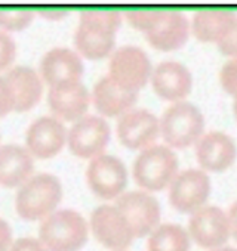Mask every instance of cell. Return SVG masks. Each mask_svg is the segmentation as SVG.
I'll return each instance as SVG.
<instances>
[{
	"mask_svg": "<svg viewBox=\"0 0 237 251\" xmlns=\"http://www.w3.org/2000/svg\"><path fill=\"white\" fill-rule=\"evenodd\" d=\"M122 24L117 9H82L74 34V45L88 59H102L114 48L116 33Z\"/></svg>",
	"mask_w": 237,
	"mask_h": 251,
	"instance_id": "1",
	"label": "cell"
},
{
	"mask_svg": "<svg viewBox=\"0 0 237 251\" xmlns=\"http://www.w3.org/2000/svg\"><path fill=\"white\" fill-rule=\"evenodd\" d=\"M62 200V186L57 176L39 173L23 183L17 192L15 208L24 220H43Z\"/></svg>",
	"mask_w": 237,
	"mask_h": 251,
	"instance_id": "2",
	"label": "cell"
},
{
	"mask_svg": "<svg viewBox=\"0 0 237 251\" xmlns=\"http://www.w3.org/2000/svg\"><path fill=\"white\" fill-rule=\"evenodd\" d=\"M39 239L48 251H79L88 241V223L74 210H58L42 220Z\"/></svg>",
	"mask_w": 237,
	"mask_h": 251,
	"instance_id": "3",
	"label": "cell"
},
{
	"mask_svg": "<svg viewBox=\"0 0 237 251\" xmlns=\"http://www.w3.org/2000/svg\"><path fill=\"white\" fill-rule=\"evenodd\" d=\"M160 135L169 147L184 150L196 144L203 135L205 117L187 100L172 103L160 117Z\"/></svg>",
	"mask_w": 237,
	"mask_h": 251,
	"instance_id": "4",
	"label": "cell"
},
{
	"mask_svg": "<svg viewBox=\"0 0 237 251\" xmlns=\"http://www.w3.org/2000/svg\"><path fill=\"white\" fill-rule=\"evenodd\" d=\"M178 173V158L171 147L151 145L134 163V179L146 191H162Z\"/></svg>",
	"mask_w": 237,
	"mask_h": 251,
	"instance_id": "5",
	"label": "cell"
},
{
	"mask_svg": "<svg viewBox=\"0 0 237 251\" xmlns=\"http://www.w3.org/2000/svg\"><path fill=\"white\" fill-rule=\"evenodd\" d=\"M151 62L138 46H122L110 58L108 75L126 90L138 92L151 78Z\"/></svg>",
	"mask_w": 237,
	"mask_h": 251,
	"instance_id": "6",
	"label": "cell"
},
{
	"mask_svg": "<svg viewBox=\"0 0 237 251\" xmlns=\"http://www.w3.org/2000/svg\"><path fill=\"white\" fill-rule=\"evenodd\" d=\"M86 180L95 195L104 200L120 197L128 185V170L120 158L101 154L90 160Z\"/></svg>",
	"mask_w": 237,
	"mask_h": 251,
	"instance_id": "7",
	"label": "cell"
},
{
	"mask_svg": "<svg viewBox=\"0 0 237 251\" xmlns=\"http://www.w3.org/2000/svg\"><path fill=\"white\" fill-rule=\"evenodd\" d=\"M128 220L134 238L150 235L160 220L159 201L147 191H131L117 197L116 204Z\"/></svg>",
	"mask_w": 237,
	"mask_h": 251,
	"instance_id": "8",
	"label": "cell"
},
{
	"mask_svg": "<svg viewBox=\"0 0 237 251\" xmlns=\"http://www.w3.org/2000/svg\"><path fill=\"white\" fill-rule=\"evenodd\" d=\"M90 229L99 244L113 251H126L134 241L131 226L116 205H99L90 214Z\"/></svg>",
	"mask_w": 237,
	"mask_h": 251,
	"instance_id": "9",
	"label": "cell"
},
{
	"mask_svg": "<svg viewBox=\"0 0 237 251\" xmlns=\"http://www.w3.org/2000/svg\"><path fill=\"white\" fill-rule=\"evenodd\" d=\"M110 141V126L99 115H83L68 130L67 142L70 151L80 158L101 155Z\"/></svg>",
	"mask_w": 237,
	"mask_h": 251,
	"instance_id": "10",
	"label": "cell"
},
{
	"mask_svg": "<svg viewBox=\"0 0 237 251\" xmlns=\"http://www.w3.org/2000/svg\"><path fill=\"white\" fill-rule=\"evenodd\" d=\"M209 194L210 179L202 169L182 170L169 185V201L181 213H194L202 208Z\"/></svg>",
	"mask_w": 237,
	"mask_h": 251,
	"instance_id": "11",
	"label": "cell"
},
{
	"mask_svg": "<svg viewBox=\"0 0 237 251\" xmlns=\"http://www.w3.org/2000/svg\"><path fill=\"white\" fill-rule=\"evenodd\" d=\"M120 142L131 150H146L154 145L160 135V121L148 109H129L118 117L116 126Z\"/></svg>",
	"mask_w": 237,
	"mask_h": 251,
	"instance_id": "12",
	"label": "cell"
},
{
	"mask_svg": "<svg viewBox=\"0 0 237 251\" xmlns=\"http://www.w3.org/2000/svg\"><path fill=\"white\" fill-rule=\"evenodd\" d=\"M188 235L203 248L222 247L230 235V223L225 211L216 205H203L191 213L188 220Z\"/></svg>",
	"mask_w": 237,
	"mask_h": 251,
	"instance_id": "13",
	"label": "cell"
},
{
	"mask_svg": "<svg viewBox=\"0 0 237 251\" xmlns=\"http://www.w3.org/2000/svg\"><path fill=\"white\" fill-rule=\"evenodd\" d=\"M67 135L65 126L59 118L45 115L30 124L26 135V145L33 157L51 158L62 150Z\"/></svg>",
	"mask_w": 237,
	"mask_h": 251,
	"instance_id": "14",
	"label": "cell"
},
{
	"mask_svg": "<svg viewBox=\"0 0 237 251\" xmlns=\"http://www.w3.org/2000/svg\"><path fill=\"white\" fill-rule=\"evenodd\" d=\"M190 23L188 18L177 9H162L153 27L146 31L148 43L159 50L179 49L188 39Z\"/></svg>",
	"mask_w": 237,
	"mask_h": 251,
	"instance_id": "15",
	"label": "cell"
},
{
	"mask_svg": "<svg viewBox=\"0 0 237 251\" xmlns=\"http://www.w3.org/2000/svg\"><path fill=\"white\" fill-rule=\"evenodd\" d=\"M237 157V147L231 136L224 132H209L196 142V158L202 169L209 172H224L233 166Z\"/></svg>",
	"mask_w": 237,
	"mask_h": 251,
	"instance_id": "16",
	"label": "cell"
},
{
	"mask_svg": "<svg viewBox=\"0 0 237 251\" xmlns=\"http://www.w3.org/2000/svg\"><path fill=\"white\" fill-rule=\"evenodd\" d=\"M90 95L82 81H68L49 87L48 103L55 115L67 121H77L85 115Z\"/></svg>",
	"mask_w": 237,
	"mask_h": 251,
	"instance_id": "17",
	"label": "cell"
},
{
	"mask_svg": "<svg viewBox=\"0 0 237 251\" xmlns=\"http://www.w3.org/2000/svg\"><path fill=\"white\" fill-rule=\"evenodd\" d=\"M85 67L80 55L68 48H54L48 50L40 61L42 78L49 84L80 81Z\"/></svg>",
	"mask_w": 237,
	"mask_h": 251,
	"instance_id": "18",
	"label": "cell"
},
{
	"mask_svg": "<svg viewBox=\"0 0 237 251\" xmlns=\"http://www.w3.org/2000/svg\"><path fill=\"white\" fill-rule=\"evenodd\" d=\"M151 86L165 100H181L193 86L190 70L178 61H163L151 73Z\"/></svg>",
	"mask_w": 237,
	"mask_h": 251,
	"instance_id": "19",
	"label": "cell"
},
{
	"mask_svg": "<svg viewBox=\"0 0 237 251\" xmlns=\"http://www.w3.org/2000/svg\"><path fill=\"white\" fill-rule=\"evenodd\" d=\"M34 170L30 151L17 144L0 145V185L17 188L26 183Z\"/></svg>",
	"mask_w": 237,
	"mask_h": 251,
	"instance_id": "20",
	"label": "cell"
},
{
	"mask_svg": "<svg viewBox=\"0 0 237 251\" xmlns=\"http://www.w3.org/2000/svg\"><path fill=\"white\" fill-rule=\"evenodd\" d=\"M138 99V92H131L118 86L110 75H104L96 81L92 90L95 108L107 117L122 115L132 109Z\"/></svg>",
	"mask_w": 237,
	"mask_h": 251,
	"instance_id": "21",
	"label": "cell"
},
{
	"mask_svg": "<svg viewBox=\"0 0 237 251\" xmlns=\"http://www.w3.org/2000/svg\"><path fill=\"white\" fill-rule=\"evenodd\" d=\"M5 80L8 81L15 100V109L18 112L31 109L40 99L43 92V83L42 77L27 65H17L12 67L6 75Z\"/></svg>",
	"mask_w": 237,
	"mask_h": 251,
	"instance_id": "22",
	"label": "cell"
},
{
	"mask_svg": "<svg viewBox=\"0 0 237 251\" xmlns=\"http://www.w3.org/2000/svg\"><path fill=\"white\" fill-rule=\"evenodd\" d=\"M237 21V14L225 8H203L199 9L191 23L193 34L200 42L218 43Z\"/></svg>",
	"mask_w": 237,
	"mask_h": 251,
	"instance_id": "23",
	"label": "cell"
},
{
	"mask_svg": "<svg viewBox=\"0 0 237 251\" xmlns=\"http://www.w3.org/2000/svg\"><path fill=\"white\" fill-rule=\"evenodd\" d=\"M147 248L148 251H190V235L179 225H159L150 233Z\"/></svg>",
	"mask_w": 237,
	"mask_h": 251,
	"instance_id": "24",
	"label": "cell"
},
{
	"mask_svg": "<svg viewBox=\"0 0 237 251\" xmlns=\"http://www.w3.org/2000/svg\"><path fill=\"white\" fill-rule=\"evenodd\" d=\"M34 18L31 8H0V27L6 31L26 28Z\"/></svg>",
	"mask_w": 237,
	"mask_h": 251,
	"instance_id": "25",
	"label": "cell"
},
{
	"mask_svg": "<svg viewBox=\"0 0 237 251\" xmlns=\"http://www.w3.org/2000/svg\"><path fill=\"white\" fill-rule=\"evenodd\" d=\"M160 11L162 9H153V8H148V9H128V11H125V17L128 18V21L137 30H141V31L146 33L153 27V24L156 23V20L160 15Z\"/></svg>",
	"mask_w": 237,
	"mask_h": 251,
	"instance_id": "26",
	"label": "cell"
},
{
	"mask_svg": "<svg viewBox=\"0 0 237 251\" xmlns=\"http://www.w3.org/2000/svg\"><path fill=\"white\" fill-rule=\"evenodd\" d=\"M219 81L224 90L233 96L237 95V58L227 61L219 71Z\"/></svg>",
	"mask_w": 237,
	"mask_h": 251,
	"instance_id": "27",
	"label": "cell"
},
{
	"mask_svg": "<svg viewBox=\"0 0 237 251\" xmlns=\"http://www.w3.org/2000/svg\"><path fill=\"white\" fill-rule=\"evenodd\" d=\"M17 56V45L14 39L0 30V70L8 68Z\"/></svg>",
	"mask_w": 237,
	"mask_h": 251,
	"instance_id": "28",
	"label": "cell"
},
{
	"mask_svg": "<svg viewBox=\"0 0 237 251\" xmlns=\"http://www.w3.org/2000/svg\"><path fill=\"white\" fill-rule=\"evenodd\" d=\"M218 49L231 58H237V21L234 23V25L228 30V33L216 43Z\"/></svg>",
	"mask_w": 237,
	"mask_h": 251,
	"instance_id": "29",
	"label": "cell"
},
{
	"mask_svg": "<svg viewBox=\"0 0 237 251\" xmlns=\"http://www.w3.org/2000/svg\"><path fill=\"white\" fill-rule=\"evenodd\" d=\"M14 109H15L14 93L5 77H0V117L9 114Z\"/></svg>",
	"mask_w": 237,
	"mask_h": 251,
	"instance_id": "30",
	"label": "cell"
},
{
	"mask_svg": "<svg viewBox=\"0 0 237 251\" xmlns=\"http://www.w3.org/2000/svg\"><path fill=\"white\" fill-rule=\"evenodd\" d=\"M9 251H48L40 239L36 238H20L14 241Z\"/></svg>",
	"mask_w": 237,
	"mask_h": 251,
	"instance_id": "31",
	"label": "cell"
},
{
	"mask_svg": "<svg viewBox=\"0 0 237 251\" xmlns=\"http://www.w3.org/2000/svg\"><path fill=\"white\" fill-rule=\"evenodd\" d=\"M12 244V230L3 219H0V251H9Z\"/></svg>",
	"mask_w": 237,
	"mask_h": 251,
	"instance_id": "32",
	"label": "cell"
},
{
	"mask_svg": "<svg viewBox=\"0 0 237 251\" xmlns=\"http://www.w3.org/2000/svg\"><path fill=\"white\" fill-rule=\"evenodd\" d=\"M68 8H62V6H48V8H39L36 12L40 14L43 18H48V20H61L64 18L67 14H68Z\"/></svg>",
	"mask_w": 237,
	"mask_h": 251,
	"instance_id": "33",
	"label": "cell"
},
{
	"mask_svg": "<svg viewBox=\"0 0 237 251\" xmlns=\"http://www.w3.org/2000/svg\"><path fill=\"white\" fill-rule=\"evenodd\" d=\"M227 216H228V223H230V235L237 241V201L230 207Z\"/></svg>",
	"mask_w": 237,
	"mask_h": 251,
	"instance_id": "34",
	"label": "cell"
},
{
	"mask_svg": "<svg viewBox=\"0 0 237 251\" xmlns=\"http://www.w3.org/2000/svg\"><path fill=\"white\" fill-rule=\"evenodd\" d=\"M212 251H237V248H233V247H218V248H213Z\"/></svg>",
	"mask_w": 237,
	"mask_h": 251,
	"instance_id": "35",
	"label": "cell"
},
{
	"mask_svg": "<svg viewBox=\"0 0 237 251\" xmlns=\"http://www.w3.org/2000/svg\"><path fill=\"white\" fill-rule=\"evenodd\" d=\"M233 109H234V115L237 118V95L234 96V102H233Z\"/></svg>",
	"mask_w": 237,
	"mask_h": 251,
	"instance_id": "36",
	"label": "cell"
}]
</instances>
